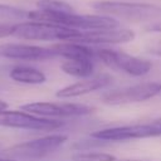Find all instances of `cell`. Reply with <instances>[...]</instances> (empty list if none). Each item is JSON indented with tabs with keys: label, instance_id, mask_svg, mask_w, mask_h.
<instances>
[{
	"label": "cell",
	"instance_id": "2",
	"mask_svg": "<svg viewBox=\"0 0 161 161\" xmlns=\"http://www.w3.org/2000/svg\"><path fill=\"white\" fill-rule=\"evenodd\" d=\"M91 6L102 15L117 16L128 21H152L161 19V5L156 4L102 0L92 3Z\"/></svg>",
	"mask_w": 161,
	"mask_h": 161
},
{
	"label": "cell",
	"instance_id": "6",
	"mask_svg": "<svg viewBox=\"0 0 161 161\" xmlns=\"http://www.w3.org/2000/svg\"><path fill=\"white\" fill-rule=\"evenodd\" d=\"M96 57L107 67L122 70L132 77H143L150 73L152 68V63L150 60L127 54L122 50L102 48L96 50Z\"/></svg>",
	"mask_w": 161,
	"mask_h": 161
},
{
	"label": "cell",
	"instance_id": "19",
	"mask_svg": "<svg viewBox=\"0 0 161 161\" xmlns=\"http://www.w3.org/2000/svg\"><path fill=\"white\" fill-rule=\"evenodd\" d=\"M14 25H15V24L0 23V39L13 35V33H14Z\"/></svg>",
	"mask_w": 161,
	"mask_h": 161
},
{
	"label": "cell",
	"instance_id": "5",
	"mask_svg": "<svg viewBox=\"0 0 161 161\" xmlns=\"http://www.w3.org/2000/svg\"><path fill=\"white\" fill-rule=\"evenodd\" d=\"M158 136H161V118H156L145 123H133L102 128L91 133V137L103 141H127Z\"/></svg>",
	"mask_w": 161,
	"mask_h": 161
},
{
	"label": "cell",
	"instance_id": "4",
	"mask_svg": "<svg viewBox=\"0 0 161 161\" xmlns=\"http://www.w3.org/2000/svg\"><path fill=\"white\" fill-rule=\"evenodd\" d=\"M67 140L68 136L63 133L47 135L36 140L14 145L5 150L4 155L8 158L14 160H39L55 152L67 142Z\"/></svg>",
	"mask_w": 161,
	"mask_h": 161
},
{
	"label": "cell",
	"instance_id": "22",
	"mask_svg": "<svg viewBox=\"0 0 161 161\" xmlns=\"http://www.w3.org/2000/svg\"><path fill=\"white\" fill-rule=\"evenodd\" d=\"M0 161H19V160H14V158H8V157H0Z\"/></svg>",
	"mask_w": 161,
	"mask_h": 161
},
{
	"label": "cell",
	"instance_id": "17",
	"mask_svg": "<svg viewBox=\"0 0 161 161\" xmlns=\"http://www.w3.org/2000/svg\"><path fill=\"white\" fill-rule=\"evenodd\" d=\"M28 15L29 11L24 9L0 4V20H24L28 19Z\"/></svg>",
	"mask_w": 161,
	"mask_h": 161
},
{
	"label": "cell",
	"instance_id": "14",
	"mask_svg": "<svg viewBox=\"0 0 161 161\" xmlns=\"http://www.w3.org/2000/svg\"><path fill=\"white\" fill-rule=\"evenodd\" d=\"M9 77L16 82V83H21V84H42L47 80V75L33 67H28V65H16L14 67L10 73Z\"/></svg>",
	"mask_w": 161,
	"mask_h": 161
},
{
	"label": "cell",
	"instance_id": "12",
	"mask_svg": "<svg viewBox=\"0 0 161 161\" xmlns=\"http://www.w3.org/2000/svg\"><path fill=\"white\" fill-rule=\"evenodd\" d=\"M112 82V77L108 74H99L96 77H89V78H83L82 80H78L75 83H72L69 86H65L60 89L57 91L55 96L58 98H75L80 97L88 93H92L94 91L102 89L107 87Z\"/></svg>",
	"mask_w": 161,
	"mask_h": 161
},
{
	"label": "cell",
	"instance_id": "13",
	"mask_svg": "<svg viewBox=\"0 0 161 161\" xmlns=\"http://www.w3.org/2000/svg\"><path fill=\"white\" fill-rule=\"evenodd\" d=\"M57 55L65 59H88L93 60L96 57V50H93L87 44L75 42H60L52 47Z\"/></svg>",
	"mask_w": 161,
	"mask_h": 161
},
{
	"label": "cell",
	"instance_id": "21",
	"mask_svg": "<svg viewBox=\"0 0 161 161\" xmlns=\"http://www.w3.org/2000/svg\"><path fill=\"white\" fill-rule=\"evenodd\" d=\"M6 108H8V103H6L5 101H1V99H0V111L6 109Z\"/></svg>",
	"mask_w": 161,
	"mask_h": 161
},
{
	"label": "cell",
	"instance_id": "7",
	"mask_svg": "<svg viewBox=\"0 0 161 161\" xmlns=\"http://www.w3.org/2000/svg\"><path fill=\"white\" fill-rule=\"evenodd\" d=\"M158 94H161V82H142L106 92L102 94V102L109 106H122L145 102Z\"/></svg>",
	"mask_w": 161,
	"mask_h": 161
},
{
	"label": "cell",
	"instance_id": "20",
	"mask_svg": "<svg viewBox=\"0 0 161 161\" xmlns=\"http://www.w3.org/2000/svg\"><path fill=\"white\" fill-rule=\"evenodd\" d=\"M146 29H147L148 31H158V33H161V21L152 23V24H150Z\"/></svg>",
	"mask_w": 161,
	"mask_h": 161
},
{
	"label": "cell",
	"instance_id": "9",
	"mask_svg": "<svg viewBox=\"0 0 161 161\" xmlns=\"http://www.w3.org/2000/svg\"><path fill=\"white\" fill-rule=\"evenodd\" d=\"M20 109L39 117L65 118L89 114L93 112L94 108L83 103L73 102H30L20 106Z\"/></svg>",
	"mask_w": 161,
	"mask_h": 161
},
{
	"label": "cell",
	"instance_id": "3",
	"mask_svg": "<svg viewBox=\"0 0 161 161\" xmlns=\"http://www.w3.org/2000/svg\"><path fill=\"white\" fill-rule=\"evenodd\" d=\"M82 30H75L60 25L40 23V21H24L14 25L13 35L25 40H43V42H72L80 34Z\"/></svg>",
	"mask_w": 161,
	"mask_h": 161
},
{
	"label": "cell",
	"instance_id": "16",
	"mask_svg": "<svg viewBox=\"0 0 161 161\" xmlns=\"http://www.w3.org/2000/svg\"><path fill=\"white\" fill-rule=\"evenodd\" d=\"M38 9L52 11V13H73L74 9L64 1L60 0H39L36 3Z\"/></svg>",
	"mask_w": 161,
	"mask_h": 161
},
{
	"label": "cell",
	"instance_id": "24",
	"mask_svg": "<svg viewBox=\"0 0 161 161\" xmlns=\"http://www.w3.org/2000/svg\"><path fill=\"white\" fill-rule=\"evenodd\" d=\"M158 54H161V50H160V52H158Z\"/></svg>",
	"mask_w": 161,
	"mask_h": 161
},
{
	"label": "cell",
	"instance_id": "1",
	"mask_svg": "<svg viewBox=\"0 0 161 161\" xmlns=\"http://www.w3.org/2000/svg\"><path fill=\"white\" fill-rule=\"evenodd\" d=\"M28 19L30 21H40L54 25H60L75 30H98V29H112L118 28L119 23L108 15H88L73 13H52L45 10H31L29 11Z\"/></svg>",
	"mask_w": 161,
	"mask_h": 161
},
{
	"label": "cell",
	"instance_id": "15",
	"mask_svg": "<svg viewBox=\"0 0 161 161\" xmlns=\"http://www.w3.org/2000/svg\"><path fill=\"white\" fill-rule=\"evenodd\" d=\"M60 68L65 74L82 79L89 78L94 72L93 60L88 59H65Z\"/></svg>",
	"mask_w": 161,
	"mask_h": 161
},
{
	"label": "cell",
	"instance_id": "8",
	"mask_svg": "<svg viewBox=\"0 0 161 161\" xmlns=\"http://www.w3.org/2000/svg\"><path fill=\"white\" fill-rule=\"evenodd\" d=\"M64 125L63 121L39 117L25 111H0V126L18 130H31V131H54Z\"/></svg>",
	"mask_w": 161,
	"mask_h": 161
},
{
	"label": "cell",
	"instance_id": "23",
	"mask_svg": "<svg viewBox=\"0 0 161 161\" xmlns=\"http://www.w3.org/2000/svg\"><path fill=\"white\" fill-rule=\"evenodd\" d=\"M123 161H141V160H123Z\"/></svg>",
	"mask_w": 161,
	"mask_h": 161
},
{
	"label": "cell",
	"instance_id": "18",
	"mask_svg": "<svg viewBox=\"0 0 161 161\" xmlns=\"http://www.w3.org/2000/svg\"><path fill=\"white\" fill-rule=\"evenodd\" d=\"M72 161H117L116 157L106 152H78L72 156Z\"/></svg>",
	"mask_w": 161,
	"mask_h": 161
},
{
	"label": "cell",
	"instance_id": "11",
	"mask_svg": "<svg viewBox=\"0 0 161 161\" xmlns=\"http://www.w3.org/2000/svg\"><path fill=\"white\" fill-rule=\"evenodd\" d=\"M135 39V31L131 29H98L86 30L74 38L72 42L82 44H121L128 43Z\"/></svg>",
	"mask_w": 161,
	"mask_h": 161
},
{
	"label": "cell",
	"instance_id": "10",
	"mask_svg": "<svg viewBox=\"0 0 161 161\" xmlns=\"http://www.w3.org/2000/svg\"><path fill=\"white\" fill-rule=\"evenodd\" d=\"M0 57L15 60H47L58 57L52 48H43L38 45L18 44V43H5L0 44Z\"/></svg>",
	"mask_w": 161,
	"mask_h": 161
}]
</instances>
